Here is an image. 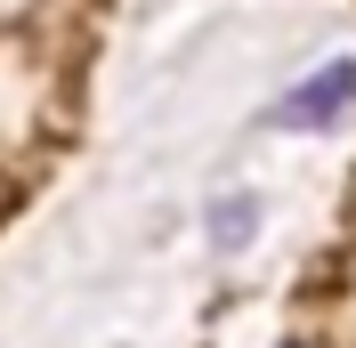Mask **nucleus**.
Instances as JSON below:
<instances>
[{"label": "nucleus", "instance_id": "nucleus-2", "mask_svg": "<svg viewBox=\"0 0 356 348\" xmlns=\"http://www.w3.org/2000/svg\"><path fill=\"white\" fill-rule=\"evenodd\" d=\"M251 235V203H219V243H243Z\"/></svg>", "mask_w": 356, "mask_h": 348}, {"label": "nucleus", "instance_id": "nucleus-1", "mask_svg": "<svg viewBox=\"0 0 356 348\" xmlns=\"http://www.w3.org/2000/svg\"><path fill=\"white\" fill-rule=\"evenodd\" d=\"M348 106H356V65L332 57L316 81H300V89L284 97V130H324V122H340Z\"/></svg>", "mask_w": 356, "mask_h": 348}]
</instances>
